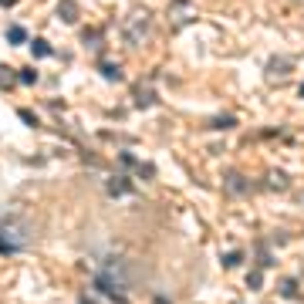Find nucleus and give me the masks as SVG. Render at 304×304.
Here are the masks:
<instances>
[{
  "label": "nucleus",
  "instance_id": "1",
  "mask_svg": "<svg viewBox=\"0 0 304 304\" xmlns=\"http://www.w3.org/2000/svg\"><path fill=\"white\" fill-rule=\"evenodd\" d=\"M31 243V233H27V223L21 216H4L0 220V254H17Z\"/></svg>",
  "mask_w": 304,
  "mask_h": 304
},
{
  "label": "nucleus",
  "instance_id": "2",
  "mask_svg": "<svg viewBox=\"0 0 304 304\" xmlns=\"http://www.w3.org/2000/svg\"><path fill=\"white\" fill-rule=\"evenodd\" d=\"M149 31H152V10L149 7H136L132 14H128V21H125V44L128 48H139L145 37H149Z\"/></svg>",
  "mask_w": 304,
  "mask_h": 304
},
{
  "label": "nucleus",
  "instance_id": "3",
  "mask_svg": "<svg viewBox=\"0 0 304 304\" xmlns=\"http://www.w3.org/2000/svg\"><path fill=\"white\" fill-rule=\"evenodd\" d=\"M193 17H196L193 0H173V4H169V27H173V31H179L183 24H189Z\"/></svg>",
  "mask_w": 304,
  "mask_h": 304
},
{
  "label": "nucleus",
  "instance_id": "4",
  "mask_svg": "<svg viewBox=\"0 0 304 304\" xmlns=\"http://www.w3.org/2000/svg\"><path fill=\"white\" fill-rule=\"evenodd\" d=\"M294 58H288V54H277V58H271L267 61V81H284L291 71H294Z\"/></svg>",
  "mask_w": 304,
  "mask_h": 304
},
{
  "label": "nucleus",
  "instance_id": "5",
  "mask_svg": "<svg viewBox=\"0 0 304 304\" xmlns=\"http://www.w3.org/2000/svg\"><path fill=\"white\" fill-rule=\"evenodd\" d=\"M226 189H230L233 196H247L250 183H247V176H240V173H226Z\"/></svg>",
  "mask_w": 304,
  "mask_h": 304
},
{
  "label": "nucleus",
  "instance_id": "6",
  "mask_svg": "<svg viewBox=\"0 0 304 304\" xmlns=\"http://www.w3.org/2000/svg\"><path fill=\"white\" fill-rule=\"evenodd\" d=\"M58 17L64 24H78V4L74 0H58Z\"/></svg>",
  "mask_w": 304,
  "mask_h": 304
},
{
  "label": "nucleus",
  "instance_id": "7",
  "mask_svg": "<svg viewBox=\"0 0 304 304\" xmlns=\"http://www.w3.org/2000/svg\"><path fill=\"white\" fill-rule=\"evenodd\" d=\"M108 196H125V193H132V179L128 176H115V179H108Z\"/></svg>",
  "mask_w": 304,
  "mask_h": 304
},
{
  "label": "nucleus",
  "instance_id": "8",
  "mask_svg": "<svg viewBox=\"0 0 304 304\" xmlns=\"http://www.w3.org/2000/svg\"><path fill=\"white\" fill-rule=\"evenodd\" d=\"M156 98H159V95H156L149 85H139V88H136V105H139V108H152Z\"/></svg>",
  "mask_w": 304,
  "mask_h": 304
},
{
  "label": "nucleus",
  "instance_id": "9",
  "mask_svg": "<svg viewBox=\"0 0 304 304\" xmlns=\"http://www.w3.org/2000/svg\"><path fill=\"white\" fill-rule=\"evenodd\" d=\"M7 41H10V44H17V48H21V44H27V41H31V34H27V27L14 24V27H7Z\"/></svg>",
  "mask_w": 304,
  "mask_h": 304
},
{
  "label": "nucleus",
  "instance_id": "10",
  "mask_svg": "<svg viewBox=\"0 0 304 304\" xmlns=\"http://www.w3.org/2000/svg\"><path fill=\"white\" fill-rule=\"evenodd\" d=\"M267 186H271V189H288V176H284V173H280V169H271V173H267Z\"/></svg>",
  "mask_w": 304,
  "mask_h": 304
},
{
  "label": "nucleus",
  "instance_id": "11",
  "mask_svg": "<svg viewBox=\"0 0 304 304\" xmlns=\"http://www.w3.org/2000/svg\"><path fill=\"white\" fill-rule=\"evenodd\" d=\"M98 71H102V78H108V81H122V68H119V64H105L102 61Z\"/></svg>",
  "mask_w": 304,
  "mask_h": 304
},
{
  "label": "nucleus",
  "instance_id": "12",
  "mask_svg": "<svg viewBox=\"0 0 304 304\" xmlns=\"http://www.w3.org/2000/svg\"><path fill=\"white\" fill-rule=\"evenodd\" d=\"M31 51H34V58H48V54H51V44H48L44 37H34V41H31Z\"/></svg>",
  "mask_w": 304,
  "mask_h": 304
},
{
  "label": "nucleus",
  "instance_id": "13",
  "mask_svg": "<svg viewBox=\"0 0 304 304\" xmlns=\"http://www.w3.org/2000/svg\"><path fill=\"white\" fill-rule=\"evenodd\" d=\"M17 81H24V85H34V81H37V68H21V71H17Z\"/></svg>",
  "mask_w": 304,
  "mask_h": 304
},
{
  "label": "nucleus",
  "instance_id": "14",
  "mask_svg": "<svg viewBox=\"0 0 304 304\" xmlns=\"http://www.w3.org/2000/svg\"><path fill=\"white\" fill-rule=\"evenodd\" d=\"M233 125H237V119H233V115H220V119L210 122V128H233Z\"/></svg>",
  "mask_w": 304,
  "mask_h": 304
},
{
  "label": "nucleus",
  "instance_id": "15",
  "mask_svg": "<svg viewBox=\"0 0 304 304\" xmlns=\"http://www.w3.org/2000/svg\"><path fill=\"white\" fill-rule=\"evenodd\" d=\"M280 294H284V297H294L297 294V280H280Z\"/></svg>",
  "mask_w": 304,
  "mask_h": 304
},
{
  "label": "nucleus",
  "instance_id": "16",
  "mask_svg": "<svg viewBox=\"0 0 304 304\" xmlns=\"http://www.w3.org/2000/svg\"><path fill=\"white\" fill-rule=\"evenodd\" d=\"M10 85H14V74H10V68L0 64V88H10Z\"/></svg>",
  "mask_w": 304,
  "mask_h": 304
},
{
  "label": "nucleus",
  "instance_id": "17",
  "mask_svg": "<svg viewBox=\"0 0 304 304\" xmlns=\"http://www.w3.org/2000/svg\"><path fill=\"white\" fill-rule=\"evenodd\" d=\"M21 122H27L31 128H37V115L34 112H24V108H21Z\"/></svg>",
  "mask_w": 304,
  "mask_h": 304
},
{
  "label": "nucleus",
  "instance_id": "18",
  "mask_svg": "<svg viewBox=\"0 0 304 304\" xmlns=\"http://www.w3.org/2000/svg\"><path fill=\"white\" fill-rule=\"evenodd\" d=\"M247 284H250V288H260V284H264V277H260V271H250Z\"/></svg>",
  "mask_w": 304,
  "mask_h": 304
},
{
  "label": "nucleus",
  "instance_id": "19",
  "mask_svg": "<svg viewBox=\"0 0 304 304\" xmlns=\"http://www.w3.org/2000/svg\"><path fill=\"white\" fill-rule=\"evenodd\" d=\"M85 41H88V48H98V41H102V34H98V31H88V34H85Z\"/></svg>",
  "mask_w": 304,
  "mask_h": 304
},
{
  "label": "nucleus",
  "instance_id": "20",
  "mask_svg": "<svg viewBox=\"0 0 304 304\" xmlns=\"http://www.w3.org/2000/svg\"><path fill=\"white\" fill-rule=\"evenodd\" d=\"M240 260H243V254H226V260H223V264H226V267H237Z\"/></svg>",
  "mask_w": 304,
  "mask_h": 304
},
{
  "label": "nucleus",
  "instance_id": "21",
  "mask_svg": "<svg viewBox=\"0 0 304 304\" xmlns=\"http://www.w3.org/2000/svg\"><path fill=\"white\" fill-rule=\"evenodd\" d=\"M139 173H142V179H152V176H156V169H152L149 162H142V166H139Z\"/></svg>",
  "mask_w": 304,
  "mask_h": 304
},
{
  "label": "nucleus",
  "instance_id": "22",
  "mask_svg": "<svg viewBox=\"0 0 304 304\" xmlns=\"http://www.w3.org/2000/svg\"><path fill=\"white\" fill-rule=\"evenodd\" d=\"M17 0H0V7H14Z\"/></svg>",
  "mask_w": 304,
  "mask_h": 304
},
{
  "label": "nucleus",
  "instance_id": "23",
  "mask_svg": "<svg viewBox=\"0 0 304 304\" xmlns=\"http://www.w3.org/2000/svg\"><path fill=\"white\" fill-rule=\"evenodd\" d=\"M81 304H95V301H91V297H81Z\"/></svg>",
  "mask_w": 304,
  "mask_h": 304
},
{
  "label": "nucleus",
  "instance_id": "24",
  "mask_svg": "<svg viewBox=\"0 0 304 304\" xmlns=\"http://www.w3.org/2000/svg\"><path fill=\"white\" fill-rule=\"evenodd\" d=\"M301 98H304V81H301Z\"/></svg>",
  "mask_w": 304,
  "mask_h": 304
},
{
  "label": "nucleus",
  "instance_id": "25",
  "mask_svg": "<svg viewBox=\"0 0 304 304\" xmlns=\"http://www.w3.org/2000/svg\"><path fill=\"white\" fill-rule=\"evenodd\" d=\"M297 4H304V0H297Z\"/></svg>",
  "mask_w": 304,
  "mask_h": 304
}]
</instances>
